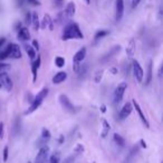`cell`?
Masks as SVG:
<instances>
[{"label":"cell","mask_w":163,"mask_h":163,"mask_svg":"<svg viewBox=\"0 0 163 163\" xmlns=\"http://www.w3.org/2000/svg\"><path fill=\"white\" fill-rule=\"evenodd\" d=\"M84 34L80 31V27L76 22H72L68 24L66 27L64 28L62 36V40H70V39H83Z\"/></svg>","instance_id":"cell-1"},{"label":"cell","mask_w":163,"mask_h":163,"mask_svg":"<svg viewBox=\"0 0 163 163\" xmlns=\"http://www.w3.org/2000/svg\"><path fill=\"white\" fill-rule=\"evenodd\" d=\"M48 95V89L47 88H44L42 90V91L39 92L38 94L36 95L35 97V99L31 101V104H30V107L28 108V110L25 112V114L26 116H28V114H30V113H32L34 111H36L37 109L40 107V104L42 103V101H44V99L46 98Z\"/></svg>","instance_id":"cell-2"},{"label":"cell","mask_w":163,"mask_h":163,"mask_svg":"<svg viewBox=\"0 0 163 163\" xmlns=\"http://www.w3.org/2000/svg\"><path fill=\"white\" fill-rule=\"evenodd\" d=\"M126 88H127V83H126V82H121V83L116 87V89H115V91H114V102L115 103H120V102L122 101Z\"/></svg>","instance_id":"cell-3"},{"label":"cell","mask_w":163,"mask_h":163,"mask_svg":"<svg viewBox=\"0 0 163 163\" xmlns=\"http://www.w3.org/2000/svg\"><path fill=\"white\" fill-rule=\"evenodd\" d=\"M0 85L1 87H4L7 91H11V89H12V81H11V78L9 77L7 72H0Z\"/></svg>","instance_id":"cell-4"},{"label":"cell","mask_w":163,"mask_h":163,"mask_svg":"<svg viewBox=\"0 0 163 163\" xmlns=\"http://www.w3.org/2000/svg\"><path fill=\"white\" fill-rule=\"evenodd\" d=\"M59 102H60V104L63 105V108L65 109L66 111L70 113H74L76 111V109L74 107V104L70 102V100L68 99V97L65 94H60L59 95Z\"/></svg>","instance_id":"cell-5"},{"label":"cell","mask_w":163,"mask_h":163,"mask_svg":"<svg viewBox=\"0 0 163 163\" xmlns=\"http://www.w3.org/2000/svg\"><path fill=\"white\" fill-rule=\"evenodd\" d=\"M75 11H76V8H75V4L73 1L68 2V5L66 6V9L63 11V14H59V18L62 20H65L67 18H72L75 14Z\"/></svg>","instance_id":"cell-6"},{"label":"cell","mask_w":163,"mask_h":163,"mask_svg":"<svg viewBox=\"0 0 163 163\" xmlns=\"http://www.w3.org/2000/svg\"><path fill=\"white\" fill-rule=\"evenodd\" d=\"M132 68H133V73H134L135 79L139 82H142L143 78H144V71H143V69H142V67H141V65L139 63V61L133 60Z\"/></svg>","instance_id":"cell-7"},{"label":"cell","mask_w":163,"mask_h":163,"mask_svg":"<svg viewBox=\"0 0 163 163\" xmlns=\"http://www.w3.org/2000/svg\"><path fill=\"white\" fill-rule=\"evenodd\" d=\"M124 14V0H115V20L120 21Z\"/></svg>","instance_id":"cell-8"},{"label":"cell","mask_w":163,"mask_h":163,"mask_svg":"<svg viewBox=\"0 0 163 163\" xmlns=\"http://www.w3.org/2000/svg\"><path fill=\"white\" fill-rule=\"evenodd\" d=\"M48 153H49V148L48 146L44 145L42 148H40L39 150L38 154L36 156V163H45L46 160H47V156H48Z\"/></svg>","instance_id":"cell-9"},{"label":"cell","mask_w":163,"mask_h":163,"mask_svg":"<svg viewBox=\"0 0 163 163\" xmlns=\"http://www.w3.org/2000/svg\"><path fill=\"white\" fill-rule=\"evenodd\" d=\"M132 105H133V108L135 109L136 110V112L139 113V117H140V119L142 120V122H143V124L145 126V128H148L149 129L150 128V123H149V121L146 120V118H145V116L143 114V111H142V109H141V107H140V104L136 102V100H133L132 101Z\"/></svg>","instance_id":"cell-10"},{"label":"cell","mask_w":163,"mask_h":163,"mask_svg":"<svg viewBox=\"0 0 163 163\" xmlns=\"http://www.w3.org/2000/svg\"><path fill=\"white\" fill-rule=\"evenodd\" d=\"M132 110H133V105H132V103H131V102L125 103V104L123 105V108L121 109V111H120V119H121V120L126 119V118L131 114Z\"/></svg>","instance_id":"cell-11"},{"label":"cell","mask_w":163,"mask_h":163,"mask_svg":"<svg viewBox=\"0 0 163 163\" xmlns=\"http://www.w3.org/2000/svg\"><path fill=\"white\" fill-rule=\"evenodd\" d=\"M86 57V48L83 47L80 48V50L77 51L76 53L74 54L73 57V63H80Z\"/></svg>","instance_id":"cell-12"},{"label":"cell","mask_w":163,"mask_h":163,"mask_svg":"<svg viewBox=\"0 0 163 163\" xmlns=\"http://www.w3.org/2000/svg\"><path fill=\"white\" fill-rule=\"evenodd\" d=\"M9 58H11V59H20L21 58V50H20V47H19L18 44L11 43Z\"/></svg>","instance_id":"cell-13"},{"label":"cell","mask_w":163,"mask_h":163,"mask_svg":"<svg viewBox=\"0 0 163 163\" xmlns=\"http://www.w3.org/2000/svg\"><path fill=\"white\" fill-rule=\"evenodd\" d=\"M40 62H42L40 57H38V58L36 59V60H34L32 63H31V72H32V81L34 82L37 80V73H38V69L39 67H40Z\"/></svg>","instance_id":"cell-14"},{"label":"cell","mask_w":163,"mask_h":163,"mask_svg":"<svg viewBox=\"0 0 163 163\" xmlns=\"http://www.w3.org/2000/svg\"><path fill=\"white\" fill-rule=\"evenodd\" d=\"M18 40L20 41H28L30 39V34H29V30H28L27 28L24 27V28H20L19 31H18Z\"/></svg>","instance_id":"cell-15"},{"label":"cell","mask_w":163,"mask_h":163,"mask_svg":"<svg viewBox=\"0 0 163 163\" xmlns=\"http://www.w3.org/2000/svg\"><path fill=\"white\" fill-rule=\"evenodd\" d=\"M67 79V73L65 71H59L57 72L55 75H54V78H53V83H55V85H59V83H62L64 82L65 80Z\"/></svg>","instance_id":"cell-16"},{"label":"cell","mask_w":163,"mask_h":163,"mask_svg":"<svg viewBox=\"0 0 163 163\" xmlns=\"http://www.w3.org/2000/svg\"><path fill=\"white\" fill-rule=\"evenodd\" d=\"M30 24H32L34 30L38 31V29L40 28V22H39L38 14H36V12H32V14H31V22H30Z\"/></svg>","instance_id":"cell-17"},{"label":"cell","mask_w":163,"mask_h":163,"mask_svg":"<svg viewBox=\"0 0 163 163\" xmlns=\"http://www.w3.org/2000/svg\"><path fill=\"white\" fill-rule=\"evenodd\" d=\"M47 27H48L50 30H53V29H54L52 18H50V16H49V14H45V16H44V19H42V28L46 29Z\"/></svg>","instance_id":"cell-18"},{"label":"cell","mask_w":163,"mask_h":163,"mask_svg":"<svg viewBox=\"0 0 163 163\" xmlns=\"http://www.w3.org/2000/svg\"><path fill=\"white\" fill-rule=\"evenodd\" d=\"M120 50H121V46H115V47L113 48V49H112L107 54H105L104 57H103V62L107 61L108 59H111L113 56H115L117 52H120Z\"/></svg>","instance_id":"cell-19"},{"label":"cell","mask_w":163,"mask_h":163,"mask_svg":"<svg viewBox=\"0 0 163 163\" xmlns=\"http://www.w3.org/2000/svg\"><path fill=\"white\" fill-rule=\"evenodd\" d=\"M10 48H11V43H9L6 47L5 50H2L0 52V60L2 61V60H6L7 58H9V54H10Z\"/></svg>","instance_id":"cell-20"},{"label":"cell","mask_w":163,"mask_h":163,"mask_svg":"<svg viewBox=\"0 0 163 163\" xmlns=\"http://www.w3.org/2000/svg\"><path fill=\"white\" fill-rule=\"evenodd\" d=\"M25 49H26V51H27L28 57H29L31 60H34L35 57H36V50L35 49L31 47L30 44H25Z\"/></svg>","instance_id":"cell-21"},{"label":"cell","mask_w":163,"mask_h":163,"mask_svg":"<svg viewBox=\"0 0 163 163\" xmlns=\"http://www.w3.org/2000/svg\"><path fill=\"white\" fill-rule=\"evenodd\" d=\"M134 51H135V43H134L133 40H131L128 46L126 47V54H127L128 57H132L133 54H134Z\"/></svg>","instance_id":"cell-22"},{"label":"cell","mask_w":163,"mask_h":163,"mask_svg":"<svg viewBox=\"0 0 163 163\" xmlns=\"http://www.w3.org/2000/svg\"><path fill=\"white\" fill-rule=\"evenodd\" d=\"M152 80V61L149 62V66H148V73H146V80H145V85H149L150 82Z\"/></svg>","instance_id":"cell-23"},{"label":"cell","mask_w":163,"mask_h":163,"mask_svg":"<svg viewBox=\"0 0 163 163\" xmlns=\"http://www.w3.org/2000/svg\"><path fill=\"white\" fill-rule=\"evenodd\" d=\"M110 129H111V126L108 124V122L106 120H103V131H102V136L103 138H105V136H107Z\"/></svg>","instance_id":"cell-24"},{"label":"cell","mask_w":163,"mask_h":163,"mask_svg":"<svg viewBox=\"0 0 163 163\" xmlns=\"http://www.w3.org/2000/svg\"><path fill=\"white\" fill-rule=\"evenodd\" d=\"M110 34L107 30H100V31H97L96 34H95V36H94V40L97 41V40H100L101 38L105 37V36H107V34Z\"/></svg>","instance_id":"cell-25"},{"label":"cell","mask_w":163,"mask_h":163,"mask_svg":"<svg viewBox=\"0 0 163 163\" xmlns=\"http://www.w3.org/2000/svg\"><path fill=\"white\" fill-rule=\"evenodd\" d=\"M114 141H115V143H116L117 145H120V146H124L125 145V140L123 139L120 134H117V133H115V134H114Z\"/></svg>","instance_id":"cell-26"},{"label":"cell","mask_w":163,"mask_h":163,"mask_svg":"<svg viewBox=\"0 0 163 163\" xmlns=\"http://www.w3.org/2000/svg\"><path fill=\"white\" fill-rule=\"evenodd\" d=\"M55 65L58 67V68H63L65 66V59L63 57H56L55 58Z\"/></svg>","instance_id":"cell-27"},{"label":"cell","mask_w":163,"mask_h":163,"mask_svg":"<svg viewBox=\"0 0 163 163\" xmlns=\"http://www.w3.org/2000/svg\"><path fill=\"white\" fill-rule=\"evenodd\" d=\"M50 136H52V134H50V131L49 130H47V129H42V138L44 140H49L50 139Z\"/></svg>","instance_id":"cell-28"},{"label":"cell","mask_w":163,"mask_h":163,"mask_svg":"<svg viewBox=\"0 0 163 163\" xmlns=\"http://www.w3.org/2000/svg\"><path fill=\"white\" fill-rule=\"evenodd\" d=\"M49 162L50 163H59V155L58 154H54V155L50 156Z\"/></svg>","instance_id":"cell-29"},{"label":"cell","mask_w":163,"mask_h":163,"mask_svg":"<svg viewBox=\"0 0 163 163\" xmlns=\"http://www.w3.org/2000/svg\"><path fill=\"white\" fill-rule=\"evenodd\" d=\"M8 152H9V150H8V146H5V148H4V153H2V160H4V162H7V160H8Z\"/></svg>","instance_id":"cell-30"},{"label":"cell","mask_w":163,"mask_h":163,"mask_svg":"<svg viewBox=\"0 0 163 163\" xmlns=\"http://www.w3.org/2000/svg\"><path fill=\"white\" fill-rule=\"evenodd\" d=\"M102 75H103V71H97L96 72V75H95V79H94L96 83H98V82L102 80Z\"/></svg>","instance_id":"cell-31"},{"label":"cell","mask_w":163,"mask_h":163,"mask_svg":"<svg viewBox=\"0 0 163 163\" xmlns=\"http://www.w3.org/2000/svg\"><path fill=\"white\" fill-rule=\"evenodd\" d=\"M74 151H75L76 153H78V154H80V153H83L84 152V146L82 145V144H77V145L75 146Z\"/></svg>","instance_id":"cell-32"},{"label":"cell","mask_w":163,"mask_h":163,"mask_svg":"<svg viewBox=\"0 0 163 163\" xmlns=\"http://www.w3.org/2000/svg\"><path fill=\"white\" fill-rule=\"evenodd\" d=\"M31 47L34 48V49H35L36 51H38V50H39V44H38V41H37V40H34V41H32V46H31Z\"/></svg>","instance_id":"cell-33"},{"label":"cell","mask_w":163,"mask_h":163,"mask_svg":"<svg viewBox=\"0 0 163 163\" xmlns=\"http://www.w3.org/2000/svg\"><path fill=\"white\" fill-rule=\"evenodd\" d=\"M80 63H73V69H74V71L76 72V73H78V71H80Z\"/></svg>","instance_id":"cell-34"},{"label":"cell","mask_w":163,"mask_h":163,"mask_svg":"<svg viewBox=\"0 0 163 163\" xmlns=\"http://www.w3.org/2000/svg\"><path fill=\"white\" fill-rule=\"evenodd\" d=\"M4 136V123L0 122V139H2Z\"/></svg>","instance_id":"cell-35"},{"label":"cell","mask_w":163,"mask_h":163,"mask_svg":"<svg viewBox=\"0 0 163 163\" xmlns=\"http://www.w3.org/2000/svg\"><path fill=\"white\" fill-rule=\"evenodd\" d=\"M26 16H27V17H26V22L29 24L31 22V14H30V12H28Z\"/></svg>","instance_id":"cell-36"},{"label":"cell","mask_w":163,"mask_h":163,"mask_svg":"<svg viewBox=\"0 0 163 163\" xmlns=\"http://www.w3.org/2000/svg\"><path fill=\"white\" fill-rule=\"evenodd\" d=\"M141 0H132V8H136Z\"/></svg>","instance_id":"cell-37"},{"label":"cell","mask_w":163,"mask_h":163,"mask_svg":"<svg viewBox=\"0 0 163 163\" xmlns=\"http://www.w3.org/2000/svg\"><path fill=\"white\" fill-rule=\"evenodd\" d=\"M7 68H9V65L0 62V70H2V69H7Z\"/></svg>","instance_id":"cell-38"},{"label":"cell","mask_w":163,"mask_h":163,"mask_svg":"<svg viewBox=\"0 0 163 163\" xmlns=\"http://www.w3.org/2000/svg\"><path fill=\"white\" fill-rule=\"evenodd\" d=\"M5 42H6V38H0V48L4 46Z\"/></svg>","instance_id":"cell-39"},{"label":"cell","mask_w":163,"mask_h":163,"mask_svg":"<svg viewBox=\"0 0 163 163\" xmlns=\"http://www.w3.org/2000/svg\"><path fill=\"white\" fill-rule=\"evenodd\" d=\"M159 77L160 78L162 77V67H160V69H159Z\"/></svg>","instance_id":"cell-40"},{"label":"cell","mask_w":163,"mask_h":163,"mask_svg":"<svg viewBox=\"0 0 163 163\" xmlns=\"http://www.w3.org/2000/svg\"><path fill=\"white\" fill-rule=\"evenodd\" d=\"M141 144H142L143 148H146V143L144 142V140H141Z\"/></svg>","instance_id":"cell-41"},{"label":"cell","mask_w":163,"mask_h":163,"mask_svg":"<svg viewBox=\"0 0 163 163\" xmlns=\"http://www.w3.org/2000/svg\"><path fill=\"white\" fill-rule=\"evenodd\" d=\"M101 109H102V112H106V108H105V105H102Z\"/></svg>","instance_id":"cell-42"},{"label":"cell","mask_w":163,"mask_h":163,"mask_svg":"<svg viewBox=\"0 0 163 163\" xmlns=\"http://www.w3.org/2000/svg\"><path fill=\"white\" fill-rule=\"evenodd\" d=\"M29 2H31V4H37V1L36 0H28Z\"/></svg>","instance_id":"cell-43"},{"label":"cell","mask_w":163,"mask_h":163,"mask_svg":"<svg viewBox=\"0 0 163 163\" xmlns=\"http://www.w3.org/2000/svg\"><path fill=\"white\" fill-rule=\"evenodd\" d=\"M85 1H86V4H88V5L90 4V0H85Z\"/></svg>","instance_id":"cell-44"},{"label":"cell","mask_w":163,"mask_h":163,"mask_svg":"<svg viewBox=\"0 0 163 163\" xmlns=\"http://www.w3.org/2000/svg\"><path fill=\"white\" fill-rule=\"evenodd\" d=\"M58 1H63V0H58Z\"/></svg>","instance_id":"cell-45"},{"label":"cell","mask_w":163,"mask_h":163,"mask_svg":"<svg viewBox=\"0 0 163 163\" xmlns=\"http://www.w3.org/2000/svg\"><path fill=\"white\" fill-rule=\"evenodd\" d=\"M0 88H1V85H0Z\"/></svg>","instance_id":"cell-46"},{"label":"cell","mask_w":163,"mask_h":163,"mask_svg":"<svg viewBox=\"0 0 163 163\" xmlns=\"http://www.w3.org/2000/svg\"><path fill=\"white\" fill-rule=\"evenodd\" d=\"M28 163H31V162H28Z\"/></svg>","instance_id":"cell-47"},{"label":"cell","mask_w":163,"mask_h":163,"mask_svg":"<svg viewBox=\"0 0 163 163\" xmlns=\"http://www.w3.org/2000/svg\"><path fill=\"white\" fill-rule=\"evenodd\" d=\"M93 163H95V162H93Z\"/></svg>","instance_id":"cell-48"}]
</instances>
